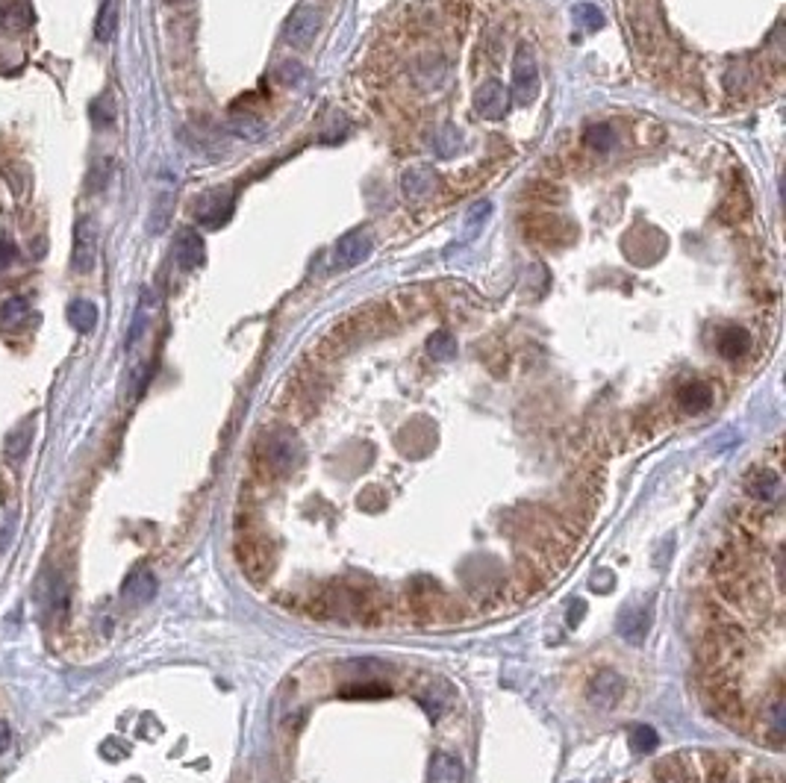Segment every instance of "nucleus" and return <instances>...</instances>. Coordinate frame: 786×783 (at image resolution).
I'll return each mask as SVG.
<instances>
[{
  "label": "nucleus",
  "instance_id": "1",
  "mask_svg": "<svg viewBox=\"0 0 786 783\" xmlns=\"http://www.w3.org/2000/svg\"><path fill=\"white\" fill-rule=\"evenodd\" d=\"M301 459H304V448H301L298 433L289 428L263 430L260 442L253 448V483L263 489L265 483L289 478L292 471H298Z\"/></svg>",
  "mask_w": 786,
  "mask_h": 783
},
{
  "label": "nucleus",
  "instance_id": "2",
  "mask_svg": "<svg viewBox=\"0 0 786 783\" xmlns=\"http://www.w3.org/2000/svg\"><path fill=\"white\" fill-rule=\"evenodd\" d=\"M742 492L745 500H754V504H763V507H781L783 500V471H781V457L775 454V459L769 463H760L757 469H751L745 474L742 480Z\"/></svg>",
  "mask_w": 786,
  "mask_h": 783
},
{
  "label": "nucleus",
  "instance_id": "3",
  "mask_svg": "<svg viewBox=\"0 0 786 783\" xmlns=\"http://www.w3.org/2000/svg\"><path fill=\"white\" fill-rule=\"evenodd\" d=\"M512 95L519 104H533L539 95V66L531 45H519L512 59Z\"/></svg>",
  "mask_w": 786,
  "mask_h": 783
},
{
  "label": "nucleus",
  "instance_id": "4",
  "mask_svg": "<svg viewBox=\"0 0 786 783\" xmlns=\"http://www.w3.org/2000/svg\"><path fill=\"white\" fill-rule=\"evenodd\" d=\"M524 236H531L533 242H543L548 248H560L565 242H572L574 227L557 212H543V215L524 218Z\"/></svg>",
  "mask_w": 786,
  "mask_h": 783
},
{
  "label": "nucleus",
  "instance_id": "5",
  "mask_svg": "<svg viewBox=\"0 0 786 783\" xmlns=\"http://www.w3.org/2000/svg\"><path fill=\"white\" fill-rule=\"evenodd\" d=\"M318 30H321V9L313 4H301L289 15L286 27H283V38H286L292 47H309L315 42Z\"/></svg>",
  "mask_w": 786,
  "mask_h": 783
},
{
  "label": "nucleus",
  "instance_id": "6",
  "mask_svg": "<svg viewBox=\"0 0 786 783\" xmlns=\"http://www.w3.org/2000/svg\"><path fill=\"white\" fill-rule=\"evenodd\" d=\"M98 263V224L95 218H80L74 227V248H71V265L74 272L88 274Z\"/></svg>",
  "mask_w": 786,
  "mask_h": 783
},
{
  "label": "nucleus",
  "instance_id": "7",
  "mask_svg": "<svg viewBox=\"0 0 786 783\" xmlns=\"http://www.w3.org/2000/svg\"><path fill=\"white\" fill-rule=\"evenodd\" d=\"M233 212V191L230 189H210L195 201V218L201 227H222Z\"/></svg>",
  "mask_w": 786,
  "mask_h": 783
},
{
  "label": "nucleus",
  "instance_id": "8",
  "mask_svg": "<svg viewBox=\"0 0 786 783\" xmlns=\"http://www.w3.org/2000/svg\"><path fill=\"white\" fill-rule=\"evenodd\" d=\"M474 109H478L483 118H504L510 109V88L501 80H486L478 92H474Z\"/></svg>",
  "mask_w": 786,
  "mask_h": 783
},
{
  "label": "nucleus",
  "instance_id": "9",
  "mask_svg": "<svg viewBox=\"0 0 786 783\" xmlns=\"http://www.w3.org/2000/svg\"><path fill=\"white\" fill-rule=\"evenodd\" d=\"M368 253H371V236L366 230H351V233H345L336 242V248H333V265L354 268L363 263Z\"/></svg>",
  "mask_w": 786,
  "mask_h": 783
},
{
  "label": "nucleus",
  "instance_id": "10",
  "mask_svg": "<svg viewBox=\"0 0 786 783\" xmlns=\"http://www.w3.org/2000/svg\"><path fill=\"white\" fill-rule=\"evenodd\" d=\"M203 253H206V248H203V239H201L198 230H191V227L177 230V236H174V260H177L180 268H183V272H195V268L203 263Z\"/></svg>",
  "mask_w": 786,
  "mask_h": 783
},
{
  "label": "nucleus",
  "instance_id": "11",
  "mask_svg": "<svg viewBox=\"0 0 786 783\" xmlns=\"http://www.w3.org/2000/svg\"><path fill=\"white\" fill-rule=\"evenodd\" d=\"M622 692H625V680L610 669H601L589 684V701L595 704L598 710H610L615 707V701L622 698Z\"/></svg>",
  "mask_w": 786,
  "mask_h": 783
},
{
  "label": "nucleus",
  "instance_id": "12",
  "mask_svg": "<svg viewBox=\"0 0 786 783\" xmlns=\"http://www.w3.org/2000/svg\"><path fill=\"white\" fill-rule=\"evenodd\" d=\"M675 404L684 409L689 416H698L704 409L713 407V386L704 380H687L680 383L677 392H675Z\"/></svg>",
  "mask_w": 786,
  "mask_h": 783
},
{
  "label": "nucleus",
  "instance_id": "13",
  "mask_svg": "<svg viewBox=\"0 0 786 783\" xmlns=\"http://www.w3.org/2000/svg\"><path fill=\"white\" fill-rule=\"evenodd\" d=\"M716 351L721 359H742L745 354L751 351V333L745 327H737V325H728L721 327L716 333Z\"/></svg>",
  "mask_w": 786,
  "mask_h": 783
},
{
  "label": "nucleus",
  "instance_id": "14",
  "mask_svg": "<svg viewBox=\"0 0 786 783\" xmlns=\"http://www.w3.org/2000/svg\"><path fill=\"white\" fill-rule=\"evenodd\" d=\"M436 189V174L428 165H412V169L404 171L401 177V191L409 201H424L430 198Z\"/></svg>",
  "mask_w": 786,
  "mask_h": 783
},
{
  "label": "nucleus",
  "instance_id": "15",
  "mask_svg": "<svg viewBox=\"0 0 786 783\" xmlns=\"http://www.w3.org/2000/svg\"><path fill=\"white\" fill-rule=\"evenodd\" d=\"M121 592H124L127 601H130V604H148V601L157 595V577H153L150 572H145V569H139V572H133L124 581Z\"/></svg>",
  "mask_w": 786,
  "mask_h": 783
},
{
  "label": "nucleus",
  "instance_id": "16",
  "mask_svg": "<svg viewBox=\"0 0 786 783\" xmlns=\"http://www.w3.org/2000/svg\"><path fill=\"white\" fill-rule=\"evenodd\" d=\"M466 780V768H462L460 757L440 754L430 766V783H462Z\"/></svg>",
  "mask_w": 786,
  "mask_h": 783
},
{
  "label": "nucleus",
  "instance_id": "17",
  "mask_svg": "<svg viewBox=\"0 0 786 783\" xmlns=\"http://www.w3.org/2000/svg\"><path fill=\"white\" fill-rule=\"evenodd\" d=\"M171 207H174V189H162L157 201H153V210H150V218H148V230L153 236L162 233L165 227H169V218H171Z\"/></svg>",
  "mask_w": 786,
  "mask_h": 783
},
{
  "label": "nucleus",
  "instance_id": "18",
  "mask_svg": "<svg viewBox=\"0 0 786 783\" xmlns=\"http://www.w3.org/2000/svg\"><path fill=\"white\" fill-rule=\"evenodd\" d=\"M68 321L77 333H92L98 325V306L92 301H71L68 304Z\"/></svg>",
  "mask_w": 786,
  "mask_h": 783
},
{
  "label": "nucleus",
  "instance_id": "19",
  "mask_svg": "<svg viewBox=\"0 0 786 783\" xmlns=\"http://www.w3.org/2000/svg\"><path fill=\"white\" fill-rule=\"evenodd\" d=\"M460 139H462V136H460V130H457L454 124H442L440 130L433 133V150L440 153L442 160H450V157H454V153L460 150V145H462Z\"/></svg>",
  "mask_w": 786,
  "mask_h": 783
},
{
  "label": "nucleus",
  "instance_id": "20",
  "mask_svg": "<svg viewBox=\"0 0 786 783\" xmlns=\"http://www.w3.org/2000/svg\"><path fill=\"white\" fill-rule=\"evenodd\" d=\"M30 313V304L24 298H9L6 304H0V327L6 330H18L24 325V318Z\"/></svg>",
  "mask_w": 786,
  "mask_h": 783
},
{
  "label": "nucleus",
  "instance_id": "21",
  "mask_svg": "<svg viewBox=\"0 0 786 783\" xmlns=\"http://www.w3.org/2000/svg\"><path fill=\"white\" fill-rule=\"evenodd\" d=\"M428 354L433 359H440V363H445V359H454L457 356V339L450 330H436L433 336L428 339Z\"/></svg>",
  "mask_w": 786,
  "mask_h": 783
},
{
  "label": "nucleus",
  "instance_id": "22",
  "mask_svg": "<svg viewBox=\"0 0 786 783\" xmlns=\"http://www.w3.org/2000/svg\"><path fill=\"white\" fill-rule=\"evenodd\" d=\"M30 442H33V428H18L6 436V459L9 463H18L21 457H27L30 451Z\"/></svg>",
  "mask_w": 786,
  "mask_h": 783
},
{
  "label": "nucleus",
  "instance_id": "23",
  "mask_svg": "<svg viewBox=\"0 0 786 783\" xmlns=\"http://www.w3.org/2000/svg\"><path fill=\"white\" fill-rule=\"evenodd\" d=\"M230 127H233V133L251 139V142H260L263 133H265V124L256 121V115H251V112H236L233 118H230Z\"/></svg>",
  "mask_w": 786,
  "mask_h": 783
},
{
  "label": "nucleus",
  "instance_id": "24",
  "mask_svg": "<svg viewBox=\"0 0 786 783\" xmlns=\"http://www.w3.org/2000/svg\"><path fill=\"white\" fill-rule=\"evenodd\" d=\"M584 139H586V145H589L592 150H598V153H607V150H613V148H615V133H613V127H610V124H595V127H589Z\"/></svg>",
  "mask_w": 786,
  "mask_h": 783
},
{
  "label": "nucleus",
  "instance_id": "25",
  "mask_svg": "<svg viewBox=\"0 0 786 783\" xmlns=\"http://www.w3.org/2000/svg\"><path fill=\"white\" fill-rule=\"evenodd\" d=\"M115 9H112V4L107 0V6L100 9V15H98V24H95V38L98 42H109L112 38V30H115Z\"/></svg>",
  "mask_w": 786,
  "mask_h": 783
},
{
  "label": "nucleus",
  "instance_id": "26",
  "mask_svg": "<svg viewBox=\"0 0 786 783\" xmlns=\"http://www.w3.org/2000/svg\"><path fill=\"white\" fill-rule=\"evenodd\" d=\"M524 198L543 201V203H560V201H563V191H560L557 186H551V183H533V186L524 189Z\"/></svg>",
  "mask_w": 786,
  "mask_h": 783
},
{
  "label": "nucleus",
  "instance_id": "27",
  "mask_svg": "<svg viewBox=\"0 0 786 783\" xmlns=\"http://www.w3.org/2000/svg\"><path fill=\"white\" fill-rule=\"evenodd\" d=\"M489 215H492V203H489V201L474 203L471 212H469V218H466V239H471L474 233H478V227H483V222H486Z\"/></svg>",
  "mask_w": 786,
  "mask_h": 783
},
{
  "label": "nucleus",
  "instance_id": "28",
  "mask_svg": "<svg viewBox=\"0 0 786 783\" xmlns=\"http://www.w3.org/2000/svg\"><path fill=\"white\" fill-rule=\"evenodd\" d=\"M630 748H634L636 754H648L657 748V734L651 727H636L634 734H630Z\"/></svg>",
  "mask_w": 786,
  "mask_h": 783
},
{
  "label": "nucleus",
  "instance_id": "29",
  "mask_svg": "<svg viewBox=\"0 0 786 783\" xmlns=\"http://www.w3.org/2000/svg\"><path fill=\"white\" fill-rule=\"evenodd\" d=\"M115 118V107H112V98L109 95H100L95 104H92V121L98 127H107Z\"/></svg>",
  "mask_w": 786,
  "mask_h": 783
},
{
  "label": "nucleus",
  "instance_id": "30",
  "mask_svg": "<svg viewBox=\"0 0 786 783\" xmlns=\"http://www.w3.org/2000/svg\"><path fill=\"white\" fill-rule=\"evenodd\" d=\"M419 701H421L430 713H440V710H445V704H448V689H433V686H428V689L419 692Z\"/></svg>",
  "mask_w": 786,
  "mask_h": 783
},
{
  "label": "nucleus",
  "instance_id": "31",
  "mask_svg": "<svg viewBox=\"0 0 786 783\" xmlns=\"http://www.w3.org/2000/svg\"><path fill=\"white\" fill-rule=\"evenodd\" d=\"M574 18L584 24L586 30H598L601 24H604V15H601V9H595V6H589V4H581V6H574Z\"/></svg>",
  "mask_w": 786,
  "mask_h": 783
},
{
  "label": "nucleus",
  "instance_id": "32",
  "mask_svg": "<svg viewBox=\"0 0 786 783\" xmlns=\"http://www.w3.org/2000/svg\"><path fill=\"white\" fill-rule=\"evenodd\" d=\"M622 634H625L630 642L642 639V634H646V619H642V613H630V615H625V619H622Z\"/></svg>",
  "mask_w": 786,
  "mask_h": 783
},
{
  "label": "nucleus",
  "instance_id": "33",
  "mask_svg": "<svg viewBox=\"0 0 786 783\" xmlns=\"http://www.w3.org/2000/svg\"><path fill=\"white\" fill-rule=\"evenodd\" d=\"M16 256H18L16 242H12L6 233H0V272H6V268L16 263Z\"/></svg>",
  "mask_w": 786,
  "mask_h": 783
},
{
  "label": "nucleus",
  "instance_id": "34",
  "mask_svg": "<svg viewBox=\"0 0 786 783\" xmlns=\"http://www.w3.org/2000/svg\"><path fill=\"white\" fill-rule=\"evenodd\" d=\"M298 77H301L298 62H283V66L277 68V80H283V83H295Z\"/></svg>",
  "mask_w": 786,
  "mask_h": 783
},
{
  "label": "nucleus",
  "instance_id": "35",
  "mask_svg": "<svg viewBox=\"0 0 786 783\" xmlns=\"http://www.w3.org/2000/svg\"><path fill=\"white\" fill-rule=\"evenodd\" d=\"M9 742H12V730H9L6 722H0V754L9 748Z\"/></svg>",
  "mask_w": 786,
  "mask_h": 783
}]
</instances>
